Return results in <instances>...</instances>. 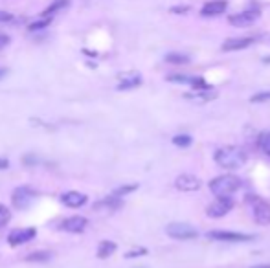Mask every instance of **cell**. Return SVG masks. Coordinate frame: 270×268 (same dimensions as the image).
<instances>
[{"label":"cell","mask_w":270,"mask_h":268,"mask_svg":"<svg viewBox=\"0 0 270 268\" xmlns=\"http://www.w3.org/2000/svg\"><path fill=\"white\" fill-rule=\"evenodd\" d=\"M215 164L222 169H239L243 165L246 164V152L241 149V147H235V145H226V147H221V149H217L215 151Z\"/></svg>","instance_id":"6da1fadb"},{"label":"cell","mask_w":270,"mask_h":268,"mask_svg":"<svg viewBox=\"0 0 270 268\" xmlns=\"http://www.w3.org/2000/svg\"><path fill=\"white\" fill-rule=\"evenodd\" d=\"M241 188V178L235 175H222L210 182V191L215 197H232Z\"/></svg>","instance_id":"7a4b0ae2"},{"label":"cell","mask_w":270,"mask_h":268,"mask_svg":"<svg viewBox=\"0 0 270 268\" xmlns=\"http://www.w3.org/2000/svg\"><path fill=\"white\" fill-rule=\"evenodd\" d=\"M246 202L252 204V215L254 220L261 226L270 224V204L265 199L258 195H248L246 197Z\"/></svg>","instance_id":"3957f363"},{"label":"cell","mask_w":270,"mask_h":268,"mask_svg":"<svg viewBox=\"0 0 270 268\" xmlns=\"http://www.w3.org/2000/svg\"><path fill=\"white\" fill-rule=\"evenodd\" d=\"M166 233L177 241H189V239H195L198 235L197 230L186 222H171V224L166 226Z\"/></svg>","instance_id":"277c9868"},{"label":"cell","mask_w":270,"mask_h":268,"mask_svg":"<svg viewBox=\"0 0 270 268\" xmlns=\"http://www.w3.org/2000/svg\"><path fill=\"white\" fill-rule=\"evenodd\" d=\"M232 207H234V201L230 197H217V201L211 202L210 206L206 207V213H208V217L221 219V217L232 211Z\"/></svg>","instance_id":"5b68a950"},{"label":"cell","mask_w":270,"mask_h":268,"mask_svg":"<svg viewBox=\"0 0 270 268\" xmlns=\"http://www.w3.org/2000/svg\"><path fill=\"white\" fill-rule=\"evenodd\" d=\"M206 237L213 239V241H224V243H250V241H254V235H248V233L221 232V230L208 232L206 233Z\"/></svg>","instance_id":"8992f818"},{"label":"cell","mask_w":270,"mask_h":268,"mask_svg":"<svg viewBox=\"0 0 270 268\" xmlns=\"http://www.w3.org/2000/svg\"><path fill=\"white\" fill-rule=\"evenodd\" d=\"M35 191L31 188H26V186H22V188H17L15 191H13L11 195V201H13V206L18 207V209H24V207H28L31 204V202L35 201Z\"/></svg>","instance_id":"52a82bcc"},{"label":"cell","mask_w":270,"mask_h":268,"mask_svg":"<svg viewBox=\"0 0 270 268\" xmlns=\"http://www.w3.org/2000/svg\"><path fill=\"white\" fill-rule=\"evenodd\" d=\"M258 18H259V11H256V9H248V11L232 15V17L228 18V22L232 26H235V28H248V26H252Z\"/></svg>","instance_id":"ba28073f"},{"label":"cell","mask_w":270,"mask_h":268,"mask_svg":"<svg viewBox=\"0 0 270 268\" xmlns=\"http://www.w3.org/2000/svg\"><path fill=\"white\" fill-rule=\"evenodd\" d=\"M175 188L180 189V191H186V193H193V191H198V189H200V180H198L195 175L184 173V175H179V177H177Z\"/></svg>","instance_id":"9c48e42d"},{"label":"cell","mask_w":270,"mask_h":268,"mask_svg":"<svg viewBox=\"0 0 270 268\" xmlns=\"http://www.w3.org/2000/svg\"><path fill=\"white\" fill-rule=\"evenodd\" d=\"M35 237V230L33 228H18V230H13L9 235H7V243L11 246H18V244H24L28 241Z\"/></svg>","instance_id":"30bf717a"},{"label":"cell","mask_w":270,"mask_h":268,"mask_svg":"<svg viewBox=\"0 0 270 268\" xmlns=\"http://www.w3.org/2000/svg\"><path fill=\"white\" fill-rule=\"evenodd\" d=\"M140 85H142V75L138 72L123 73V75H120L118 90H131V88H136Z\"/></svg>","instance_id":"8fae6325"},{"label":"cell","mask_w":270,"mask_h":268,"mask_svg":"<svg viewBox=\"0 0 270 268\" xmlns=\"http://www.w3.org/2000/svg\"><path fill=\"white\" fill-rule=\"evenodd\" d=\"M87 224H89V220L85 219V217H70V219H66L63 224H61V228L65 230V232H70V233H79L83 232L85 228H87Z\"/></svg>","instance_id":"7c38bea8"},{"label":"cell","mask_w":270,"mask_h":268,"mask_svg":"<svg viewBox=\"0 0 270 268\" xmlns=\"http://www.w3.org/2000/svg\"><path fill=\"white\" fill-rule=\"evenodd\" d=\"M254 43L252 37H241V39H228L222 43V52H235V50H245Z\"/></svg>","instance_id":"4fadbf2b"},{"label":"cell","mask_w":270,"mask_h":268,"mask_svg":"<svg viewBox=\"0 0 270 268\" xmlns=\"http://www.w3.org/2000/svg\"><path fill=\"white\" fill-rule=\"evenodd\" d=\"M61 201L68 207H81L83 204H87V195L79 193V191H68L61 197Z\"/></svg>","instance_id":"5bb4252c"},{"label":"cell","mask_w":270,"mask_h":268,"mask_svg":"<svg viewBox=\"0 0 270 268\" xmlns=\"http://www.w3.org/2000/svg\"><path fill=\"white\" fill-rule=\"evenodd\" d=\"M228 7V2L226 0H213V2H208L204 7H202V15L204 17H215V15H221V13L226 11Z\"/></svg>","instance_id":"9a60e30c"},{"label":"cell","mask_w":270,"mask_h":268,"mask_svg":"<svg viewBox=\"0 0 270 268\" xmlns=\"http://www.w3.org/2000/svg\"><path fill=\"white\" fill-rule=\"evenodd\" d=\"M114 252H116V243H112V241H101L99 246H97V257L99 259H107Z\"/></svg>","instance_id":"2e32d148"},{"label":"cell","mask_w":270,"mask_h":268,"mask_svg":"<svg viewBox=\"0 0 270 268\" xmlns=\"http://www.w3.org/2000/svg\"><path fill=\"white\" fill-rule=\"evenodd\" d=\"M186 98L193 99V101H198V103H206V101H210V99H215L217 94L210 90H200L197 92V94H186Z\"/></svg>","instance_id":"e0dca14e"},{"label":"cell","mask_w":270,"mask_h":268,"mask_svg":"<svg viewBox=\"0 0 270 268\" xmlns=\"http://www.w3.org/2000/svg\"><path fill=\"white\" fill-rule=\"evenodd\" d=\"M258 149L263 154L270 156V131H265L258 136Z\"/></svg>","instance_id":"ac0fdd59"},{"label":"cell","mask_w":270,"mask_h":268,"mask_svg":"<svg viewBox=\"0 0 270 268\" xmlns=\"http://www.w3.org/2000/svg\"><path fill=\"white\" fill-rule=\"evenodd\" d=\"M68 4H70V0H55V2H52V4L44 9V13H42V15H44V17H52L54 13L61 11V9H65Z\"/></svg>","instance_id":"d6986e66"},{"label":"cell","mask_w":270,"mask_h":268,"mask_svg":"<svg viewBox=\"0 0 270 268\" xmlns=\"http://www.w3.org/2000/svg\"><path fill=\"white\" fill-rule=\"evenodd\" d=\"M166 61L171 63V65H187V63H189V57L182 54H169L166 55Z\"/></svg>","instance_id":"ffe728a7"},{"label":"cell","mask_w":270,"mask_h":268,"mask_svg":"<svg viewBox=\"0 0 270 268\" xmlns=\"http://www.w3.org/2000/svg\"><path fill=\"white\" fill-rule=\"evenodd\" d=\"M173 143L177 147H189L193 143V138L189 134H177L173 138Z\"/></svg>","instance_id":"44dd1931"},{"label":"cell","mask_w":270,"mask_h":268,"mask_svg":"<svg viewBox=\"0 0 270 268\" xmlns=\"http://www.w3.org/2000/svg\"><path fill=\"white\" fill-rule=\"evenodd\" d=\"M189 85L195 88V90H210V85L206 83L204 77H191V83Z\"/></svg>","instance_id":"7402d4cb"},{"label":"cell","mask_w":270,"mask_h":268,"mask_svg":"<svg viewBox=\"0 0 270 268\" xmlns=\"http://www.w3.org/2000/svg\"><path fill=\"white\" fill-rule=\"evenodd\" d=\"M9 219H11V211L4 204H0V228H4Z\"/></svg>","instance_id":"603a6c76"},{"label":"cell","mask_w":270,"mask_h":268,"mask_svg":"<svg viewBox=\"0 0 270 268\" xmlns=\"http://www.w3.org/2000/svg\"><path fill=\"white\" fill-rule=\"evenodd\" d=\"M52 22V18L50 17H44L42 20H37V22H31L30 24V31H37V30H42L44 26H48Z\"/></svg>","instance_id":"cb8c5ba5"},{"label":"cell","mask_w":270,"mask_h":268,"mask_svg":"<svg viewBox=\"0 0 270 268\" xmlns=\"http://www.w3.org/2000/svg\"><path fill=\"white\" fill-rule=\"evenodd\" d=\"M270 99V90L269 92H259V94H254L250 101L252 103H263V101H269Z\"/></svg>","instance_id":"d4e9b609"},{"label":"cell","mask_w":270,"mask_h":268,"mask_svg":"<svg viewBox=\"0 0 270 268\" xmlns=\"http://www.w3.org/2000/svg\"><path fill=\"white\" fill-rule=\"evenodd\" d=\"M26 259L28 261H46V259H50V254L48 252H35V254L28 256Z\"/></svg>","instance_id":"484cf974"},{"label":"cell","mask_w":270,"mask_h":268,"mask_svg":"<svg viewBox=\"0 0 270 268\" xmlns=\"http://www.w3.org/2000/svg\"><path fill=\"white\" fill-rule=\"evenodd\" d=\"M134 189H138V186L136 184H132V186H123V188H120V189H116L112 195H116V197H123V195H127V193H131V191H134Z\"/></svg>","instance_id":"4316f807"},{"label":"cell","mask_w":270,"mask_h":268,"mask_svg":"<svg viewBox=\"0 0 270 268\" xmlns=\"http://www.w3.org/2000/svg\"><path fill=\"white\" fill-rule=\"evenodd\" d=\"M168 81H171V83H191V77H187V75H169Z\"/></svg>","instance_id":"83f0119b"},{"label":"cell","mask_w":270,"mask_h":268,"mask_svg":"<svg viewBox=\"0 0 270 268\" xmlns=\"http://www.w3.org/2000/svg\"><path fill=\"white\" fill-rule=\"evenodd\" d=\"M147 254V250L145 248H136V250H131V252H127L125 257L127 259H132V257H140V256H145Z\"/></svg>","instance_id":"f1b7e54d"},{"label":"cell","mask_w":270,"mask_h":268,"mask_svg":"<svg viewBox=\"0 0 270 268\" xmlns=\"http://www.w3.org/2000/svg\"><path fill=\"white\" fill-rule=\"evenodd\" d=\"M9 20H13V15L7 11H2L0 9V22H9Z\"/></svg>","instance_id":"f546056e"},{"label":"cell","mask_w":270,"mask_h":268,"mask_svg":"<svg viewBox=\"0 0 270 268\" xmlns=\"http://www.w3.org/2000/svg\"><path fill=\"white\" fill-rule=\"evenodd\" d=\"M9 44V37L4 35V33H0V50L4 48V46H7Z\"/></svg>","instance_id":"4dcf8cb0"},{"label":"cell","mask_w":270,"mask_h":268,"mask_svg":"<svg viewBox=\"0 0 270 268\" xmlns=\"http://www.w3.org/2000/svg\"><path fill=\"white\" fill-rule=\"evenodd\" d=\"M189 11V6H177V7H171V13H186Z\"/></svg>","instance_id":"1f68e13d"},{"label":"cell","mask_w":270,"mask_h":268,"mask_svg":"<svg viewBox=\"0 0 270 268\" xmlns=\"http://www.w3.org/2000/svg\"><path fill=\"white\" fill-rule=\"evenodd\" d=\"M9 167V162L6 158H0V169H7Z\"/></svg>","instance_id":"d6a6232c"},{"label":"cell","mask_w":270,"mask_h":268,"mask_svg":"<svg viewBox=\"0 0 270 268\" xmlns=\"http://www.w3.org/2000/svg\"><path fill=\"white\" fill-rule=\"evenodd\" d=\"M7 73V70L6 68H0V79H2V77H4V75H6Z\"/></svg>","instance_id":"836d02e7"},{"label":"cell","mask_w":270,"mask_h":268,"mask_svg":"<svg viewBox=\"0 0 270 268\" xmlns=\"http://www.w3.org/2000/svg\"><path fill=\"white\" fill-rule=\"evenodd\" d=\"M252 268H270V265H258V267H252Z\"/></svg>","instance_id":"e575fe53"},{"label":"cell","mask_w":270,"mask_h":268,"mask_svg":"<svg viewBox=\"0 0 270 268\" xmlns=\"http://www.w3.org/2000/svg\"><path fill=\"white\" fill-rule=\"evenodd\" d=\"M265 63H270V57H267V59H265Z\"/></svg>","instance_id":"d590c367"}]
</instances>
